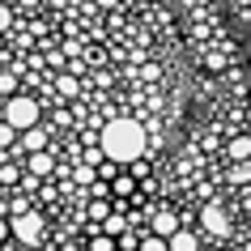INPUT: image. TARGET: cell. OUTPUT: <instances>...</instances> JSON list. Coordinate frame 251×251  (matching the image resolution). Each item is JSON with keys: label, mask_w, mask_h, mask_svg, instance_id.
<instances>
[{"label": "cell", "mask_w": 251, "mask_h": 251, "mask_svg": "<svg viewBox=\"0 0 251 251\" xmlns=\"http://www.w3.org/2000/svg\"><path fill=\"white\" fill-rule=\"evenodd\" d=\"M4 30H9V9L0 4V34H4Z\"/></svg>", "instance_id": "ffe728a7"}, {"label": "cell", "mask_w": 251, "mask_h": 251, "mask_svg": "<svg viewBox=\"0 0 251 251\" xmlns=\"http://www.w3.org/2000/svg\"><path fill=\"white\" fill-rule=\"evenodd\" d=\"M102 153L119 166H132L141 162V149H145V128L136 124V119H115V124H106L102 128Z\"/></svg>", "instance_id": "6da1fadb"}, {"label": "cell", "mask_w": 251, "mask_h": 251, "mask_svg": "<svg viewBox=\"0 0 251 251\" xmlns=\"http://www.w3.org/2000/svg\"><path fill=\"white\" fill-rule=\"evenodd\" d=\"M0 73H4V68H0Z\"/></svg>", "instance_id": "44dd1931"}, {"label": "cell", "mask_w": 251, "mask_h": 251, "mask_svg": "<svg viewBox=\"0 0 251 251\" xmlns=\"http://www.w3.org/2000/svg\"><path fill=\"white\" fill-rule=\"evenodd\" d=\"M124 230H132V226L124 222V217H115V213H111V217H106V222H102V234H111V238H119V234H124Z\"/></svg>", "instance_id": "4fadbf2b"}, {"label": "cell", "mask_w": 251, "mask_h": 251, "mask_svg": "<svg viewBox=\"0 0 251 251\" xmlns=\"http://www.w3.org/2000/svg\"><path fill=\"white\" fill-rule=\"evenodd\" d=\"M17 149H22V153H43V149H47V128H39V124H34V128H26V132L17 136Z\"/></svg>", "instance_id": "5b68a950"}, {"label": "cell", "mask_w": 251, "mask_h": 251, "mask_svg": "<svg viewBox=\"0 0 251 251\" xmlns=\"http://www.w3.org/2000/svg\"><path fill=\"white\" fill-rule=\"evenodd\" d=\"M230 158H234V162H247L251 158V141H247V136H234V141H230Z\"/></svg>", "instance_id": "7c38bea8"}, {"label": "cell", "mask_w": 251, "mask_h": 251, "mask_svg": "<svg viewBox=\"0 0 251 251\" xmlns=\"http://www.w3.org/2000/svg\"><path fill=\"white\" fill-rule=\"evenodd\" d=\"M106 217H111V200H106V196H102V200H90V222L102 226Z\"/></svg>", "instance_id": "30bf717a"}, {"label": "cell", "mask_w": 251, "mask_h": 251, "mask_svg": "<svg viewBox=\"0 0 251 251\" xmlns=\"http://www.w3.org/2000/svg\"><path fill=\"white\" fill-rule=\"evenodd\" d=\"M171 251H200V234L196 230H175L171 234Z\"/></svg>", "instance_id": "52a82bcc"}, {"label": "cell", "mask_w": 251, "mask_h": 251, "mask_svg": "<svg viewBox=\"0 0 251 251\" xmlns=\"http://www.w3.org/2000/svg\"><path fill=\"white\" fill-rule=\"evenodd\" d=\"M4 238H13V226H9V217H0V243Z\"/></svg>", "instance_id": "d6986e66"}, {"label": "cell", "mask_w": 251, "mask_h": 251, "mask_svg": "<svg viewBox=\"0 0 251 251\" xmlns=\"http://www.w3.org/2000/svg\"><path fill=\"white\" fill-rule=\"evenodd\" d=\"M17 179H22V171H17L13 162H4V158H0V183H17Z\"/></svg>", "instance_id": "9a60e30c"}, {"label": "cell", "mask_w": 251, "mask_h": 251, "mask_svg": "<svg viewBox=\"0 0 251 251\" xmlns=\"http://www.w3.org/2000/svg\"><path fill=\"white\" fill-rule=\"evenodd\" d=\"M141 251H171V238H162V234H141Z\"/></svg>", "instance_id": "8fae6325"}, {"label": "cell", "mask_w": 251, "mask_h": 251, "mask_svg": "<svg viewBox=\"0 0 251 251\" xmlns=\"http://www.w3.org/2000/svg\"><path fill=\"white\" fill-rule=\"evenodd\" d=\"M90 251H115V238H111V234H94L90 238Z\"/></svg>", "instance_id": "e0dca14e"}, {"label": "cell", "mask_w": 251, "mask_h": 251, "mask_svg": "<svg viewBox=\"0 0 251 251\" xmlns=\"http://www.w3.org/2000/svg\"><path fill=\"white\" fill-rule=\"evenodd\" d=\"M4 94H9V98L17 94V77L13 73H0V98H4Z\"/></svg>", "instance_id": "ac0fdd59"}, {"label": "cell", "mask_w": 251, "mask_h": 251, "mask_svg": "<svg viewBox=\"0 0 251 251\" xmlns=\"http://www.w3.org/2000/svg\"><path fill=\"white\" fill-rule=\"evenodd\" d=\"M9 226H13V238L22 243V247H39V243H43V230H47L43 217H39L34 209L22 213V217H9Z\"/></svg>", "instance_id": "3957f363"}, {"label": "cell", "mask_w": 251, "mask_h": 251, "mask_svg": "<svg viewBox=\"0 0 251 251\" xmlns=\"http://www.w3.org/2000/svg\"><path fill=\"white\" fill-rule=\"evenodd\" d=\"M4 119L13 124L17 132H26V128H34V124H39V102H34L30 94H13V98L4 102Z\"/></svg>", "instance_id": "7a4b0ae2"}, {"label": "cell", "mask_w": 251, "mask_h": 251, "mask_svg": "<svg viewBox=\"0 0 251 251\" xmlns=\"http://www.w3.org/2000/svg\"><path fill=\"white\" fill-rule=\"evenodd\" d=\"M17 136H22V132H17L13 124L0 119V153H13V149H17Z\"/></svg>", "instance_id": "ba28073f"}, {"label": "cell", "mask_w": 251, "mask_h": 251, "mask_svg": "<svg viewBox=\"0 0 251 251\" xmlns=\"http://www.w3.org/2000/svg\"><path fill=\"white\" fill-rule=\"evenodd\" d=\"M175 230H183V226H179V217H175L171 209H162V213H153V217H149V234H162V238H171Z\"/></svg>", "instance_id": "8992f818"}, {"label": "cell", "mask_w": 251, "mask_h": 251, "mask_svg": "<svg viewBox=\"0 0 251 251\" xmlns=\"http://www.w3.org/2000/svg\"><path fill=\"white\" fill-rule=\"evenodd\" d=\"M26 171L30 175H51V158H47V153H30V158H26Z\"/></svg>", "instance_id": "9c48e42d"}, {"label": "cell", "mask_w": 251, "mask_h": 251, "mask_svg": "<svg viewBox=\"0 0 251 251\" xmlns=\"http://www.w3.org/2000/svg\"><path fill=\"white\" fill-rule=\"evenodd\" d=\"M200 226H204V230H209L213 238L230 234V217H226V209H222V204H204V213H200Z\"/></svg>", "instance_id": "277c9868"}, {"label": "cell", "mask_w": 251, "mask_h": 251, "mask_svg": "<svg viewBox=\"0 0 251 251\" xmlns=\"http://www.w3.org/2000/svg\"><path fill=\"white\" fill-rule=\"evenodd\" d=\"M111 187H115V196H128V192L136 187V175H115V183H111Z\"/></svg>", "instance_id": "5bb4252c"}, {"label": "cell", "mask_w": 251, "mask_h": 251, "mask_svg": "<svg viewBox=\"0 0 251 251\" xmlns=\"http://www.w3.org/2000/svg\"><path fill=\"white\" fill-rule=\"evenodd\" d=\"M22 213H30V200L26 196H9V217H22Z\"/></svg>", "instance_id": "2e32d148"}]
</instances>
